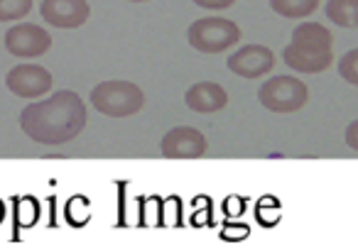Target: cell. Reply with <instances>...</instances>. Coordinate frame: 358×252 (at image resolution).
<instances>
[{"instance_id": "4", "label": "cell", "mask_w": 358, "mask_h": 252, "mask_svg": "<svg viewBox=\"0 0 358 252\" xmlns=\"http://www.w3.org/2000/svg\"><path fill=\"white\" fill-rule=\"evenodd\" d=\"M307 86L294 76H273L258 91L260 105L273 113H297L307 105Z\"/></svg>"}, {"instance_id": "10", "label": "cell", "mask_w": 358, "mask_h": 252, "mask_svg": "<svg viewBox=\"0 0 358 252\" xmlns=\"http://www.w3.org/2000/svg\"><path fill=\"white\" fill-rule=\"evenodd\" d=\"M282 59L289 69L299 71V74H319V71L331 66V50H314V47H299L292 45L282 52Z\"/></svg>"}, {"instance_id": "5", "label": "cell", "mask_w": 358, "mask_h": 252, "mask_svg": "<svg viewBox=\"0 0 358 252\" xmlns=\"http://www.w3.org/2000/svg\"><path fill=\"white\" fill-rule=\"evenodd\" d=\"M6 50L13 57H22V59H35L50 52L52 47V35L47 30H42L35 22H17L15 27L6 32Z\"/></svg>"}, {"instance_id": "16", "label": "cell", "mask_w": 358, "mask_h": 252, "mask_svg": "<svg viewBox=\"0 0 358 252\" xmlns=\"http://www.w3.org/2000/svg\"><path fill=\"white\" fill-rule=\"evenodd\" d=\"M338 74L351 86H358V50H351L341 57V61H338Z\"/></svg>"}, {"instance_id": "6", "label": "cell", "mask_w": 358, "mask_h": 252, "mask_svg": "<svg viewBox=\"0 0 358 252\" xmlns=\"http://www.w3.org/2000/svg\"><path fill=\"white\" fill-rule=\"evenodd\" d=\"M209 144L206 138L196 128L189 125H179L164 133L162 142H159V152L164 159H199L206 154Z\"/></svg>"}, {"instance_id": "1", "label": "cell", "mask_w": 358, "mask_h": 252, "mask_svg": "<svg viewBox=\"0 0 358 252\" xmlns=\"http://www.w3.org/2000/svg\"><path fill=\"white\" fill-rule=\"evenodd\" d=\"M20 128L40 144L55 147L71 142L86 128V105L74 91H57L50 98L22 108Z\"/></svg>"}, {"instance_id": "9", "label": "cell", "mask_w": 358, "mask_h": 252, "mask_svg": "<svg viewBox=\"0 0 358 252\" xmlns=\"http://www.w3.org/2000/svg\"><path fill=\"white\" fill-rule=\"evenodd\" d=\"M226 66L234 71L236 76L243 79H260L268 71L275 69V54L273 50L263 45H245L236 50L234 54L226 59Z\"/></svg>"}, {"instance_id": "2", "label": "cell", "mask_w": 358, "mask_h": 252, "mask_svg": "<svg viewBox=\"0 0 358 252\" xmlns=\"http://www.w3.org/2000/svg\"><path fill=\"white\" fill-rule=\"evenodd\" d=\"M91 105L108 118H128L143 110L145 94L130 81H103L91 89Z\"/></svg>"}, {"instance_id": "12", "label": "cell", "mask_w": 358, "mask_h": 252, "mask_svg": "<svg viewBox=\"0 0 358 252\" xmlns=\"http://www.w3.org/2000/svg\"><path fill=\"white\" fill-rule=\"evenodd\" d=\"M292 45L299 47H314V50H331L334 37L319 22H302L292 30Z\"/></svg>"}, {"instance_id": "13", "label": "cell", "mask_w": 358, "mask_h": 252, "mask_svg": "<svg viewBox=\"0 0 358 252\" xmlns=\"http://www.w3.org/2000/svg\"><path fill=\"white\" fill-rule=\"evenodd\" d=\"M327 17L334 25L353 30L358 27V0H329Z\"/></svg>"}, {"instance_id": "18", "label": "cell", "mask_w": 358, "mask_h": 252, "mask_svg": "<svg viewBox=\"0 0 358 252\" xmlns=\"http://www.w3.org/2000/svg\"><path fill=\"white\" fill-rule=\"evenodd\" d=\"M343 140H346V144L353 152H358V120H353V123L348 125L346 133H343Z\"/></svg>"}, {"instance_id": "17", "label": "cell", "mask_w": 358, "mask_h": 252, "mask_svg": "<svg viewBox=\"0 0 358 252\" xmlns=\"http://www.w3.org/2000/svg\"><path fill=\"white\" fill-rule=\"evenodd\" d=\"M194 6L204 8V10H226L236 3V0H192Z\"/></svg>"}, {"instance_id": "19", "label": "cell", "mask_w": 358, "mask_h": 252, "mask_svg": "<svg viewBox=\"0 0 358 252\" xmlns=\"http://www.w3.org/2000/svg\"><path fill=\"white\" fill-rule=\"evenodd\" d=\"M130 3H148V0H130Z\"/></svg>"}, {"instance_id": "7", "label": "cell", "mask_w": 358, "mask_h": 252, "mask_svg": "<svg viewBox=\"0 0 358 252\" xmlns=\"http://www.w3.org/2000/svg\"><path fill=\"white\" fill-rule=\"evenodd\" d=\"M6 86L10 89V94L20 96V98H40V96L50 94L55 79L52 74L40 64H20L15 69L8 71Z\"/></svg>"}, {"instance_id": "15", "label": "cell", "mask_w": 358, "mask_h": 252, "mask_svg": "<svg viewBox=\"0 0 358 252\" xmlns=\"http://www.w3.org/2000/svg\"><path fill=\"white\" fill-rule=\"evenodd\" d=\"M35 0H0V22L22 20L32 10Z\"/></svg>"}, {"instance_id": "8", "label": "cell", "mask_w": 358, "mask_h": 252, "mask_svg": "<svg viewBox=\"0 0 358 252\" xmlns=\"http://www.w3.org/2000/svg\"><path fill=\"white\" fill-rule=\"evenodd\" d=\"M40 15L57 30H76L89 20L91 8L86 0H42Z\"/></svg>"}, {"instance_id": "11", "label": "cell", "mask_w": 358, "mask_h": 252, "mask_svg": "<svg viewBox=\"0 0 358 252\" xmlns=\"http://www.w3.org/2000/svg\"><path fill=\"white\" fill-rule=\"evenodd\" d=\"M185 103L194 113H219L229 105V94L224 91V86L214 84V81H201L187 91Z\"/></svg>"}, {"instance_id": "14", "label": "cell", "mask_w": 358, "mask_h": 252, "mask_svg": "<svg viewBox=\"0 0 358 252\" xmlns=\"http://www.w3.org/2000/svg\"><path fill=\"white\" fill-rule=\"evenodd\" d=\"M270 8H273L278 15L282 17H307L312 15L319 8V0H270Z\"/></svg>"}, {"instance_id": "3", "label": "cell", "mask_w": 358, "mask_h": 252, "mask_svg": "<svg viewBox=\"0 0 358 252\" xmlns=\"http://www.w3.org/2000/svg\"><path fill=\"white\" fill-rule=\"evenodd\" d=\"M187 40L201 54H221V52L238 45L241 27L229 17H201L189 25Z\"/></svg>"}]
</instances>
